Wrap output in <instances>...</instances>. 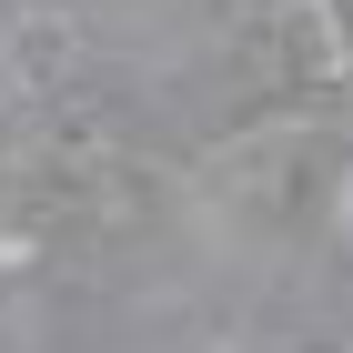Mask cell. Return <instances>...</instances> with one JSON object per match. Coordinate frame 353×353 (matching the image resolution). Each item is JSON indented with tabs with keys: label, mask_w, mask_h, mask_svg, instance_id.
Instances as JSON below:
<instances>
[{
	"label": "cell",
	"mask_w": 353,
	"mask_h": 353,
	"mask_svg": "<svg viewBox=\"0 0 353 353\" xmlns=\"http://www.w3.org/2000/svg\"><path fill=\"white\" fill-rule=\"evenodd\" d=\"M71 51H81V21H71V10H30V21H10V41H0V61H10L21 81H51Z\"/></svg>",
	"instance_id": "6da1fadb"
},
{
	"label": "cell",
	"mask_w": 353,
	"mask_h": 353,
	"mask_svg": "<svg viewBox=\"0 0 353 353\" xmlns=\"http://www.w3.org/2000/svg\"><path fill=\"white\" fill-rule=\"evenodd\" d=\"M343 232H353V182H343Z\"/></svg>",
	"instance_id": "7a4b0ae2"
}]
</instances>
